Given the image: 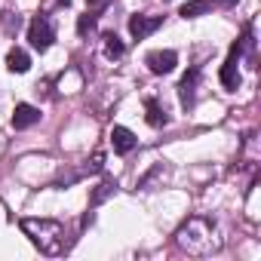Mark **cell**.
<instances>
[{
  "instance_id": "1",
  "label": "cell",
  "mask_w": 261,
  "mask_h": 261,
  "mask_svg": "<svg viewBox=\"0 0 261 261\" xmlns=\"http://www.w3.org/2000/svg\"><path fill=\"white\" fill-rule=\"evenodd\" d=\"M22 230L31 237V243L43 255H62L65 252V227L53 218H22Z\"/></svg>"
},
{
  "instance_id": "2",
  "label": "cell",
  "mask_w": 261,
  "mask_h": 261,
  "mask_svg": "<svg viewBox=\"0 0 261 261\" xmlns=\"http://www.w3.org/2000/svg\"><path fill=\"white\" fill-rule=\"evenodd\" d=\"M178 246L181 249H188V252H194V255H206V252H212V249H218V237H215V224L212 221H206V218H191L181 230H178Z\"/></svg>"
},
{
  "instance_id": "3",
  "label": "cell",
  "mask_w": 261,
  "mask_h": 261,
  "mask_svg": "<svg viewBox=\"0 0 261 261\" xmlns=\"http://www.w3.org/2000/svg\"><path fill=\"white\" fill-rule=\"evenodd\" d=\"M28 40H31V46H34L37 53H46V49L53 46L56 31H53V25H49L46 16H34V19H31V25H28Z\"/></svg>"
},
{
  "instance_id": "4",
  "label": "cell",
  "mask_w": 261,
  "mask_h": 261,
  "mask_svg": "<svg viewBox=\"0 0 261 261\" xmlns=\"http://www.w3.org/2000/svg\"><path fill=\"white\" fill-rule=\"evenodd\" d=\"M243 56V49H240V43H233L230 46V56H227V62L221 65V74H218V80H221V86L224 89H240V68H237V59Z\"/></svg>"
},
{
  "instance_id": "5",
  "label": "cell",
  "mask_w": 261,
  "mask_h": 261,
  "mask_svg": "<svg viewBox=\"0 0 261 261\" xmlns=\"http://www.w3.org/2000/svg\"><path fill=\"white\" fill-rule=\"evenodd\" d=\"M145 65L151 68V74H172L178 65V56L172 49H154L145 56Z\"/></svg>"
},
{
  "instance_id": "6",
  "label": "cell",
  "mask_w": 261,
  "mask_h": 261,
  "mask_svg": "<svg viewBox=\"0 0 261 261\" xmlns=\"http://www.w3.org/2000/svg\"><path fill=\"white\" fill-rule=\"evenodd\" d=\"M160 25H163V16H133V19H129V34H133L136 40H145Z\"/></svg>"
},
{
  "instance_id": "7",
  "label": "cell",
  "mask_w": 261,
  "mask_h": 261,
  "mask_svg": "<svg viewBox=\"0 0 261 261\" xmlns=\"http://www.w3.org/2000/svg\"><path fill=\"white\" fill-rule=\"evenodd\" d=\"M197 80H200V68H191V71L181 77V83H178V98H181V108H185V111H191V108H194Z\"/></svg>"
},
{
  "instance_id": "8",
  "label": "cell",
  "mask_w": 261,
  "mask_h": 261,
  "mask_svg": "<svg viewBox=\"0 0 261 261\" xmlns=\"http://www.w3.org/2000/svg\"><path fill=\"white\" fill-rule=\"evenodd\" d=\"M34 123H40V111L34 105H25V101L16 105V111H13V129H28Z\"/></svg>"
},
{
  "instance_id": "9",
  "label": "cell",
  "mask_w": 261,
  "mask_h": 261,
  "mask_svg": "<svg viewBox=\"0 0 261 261\" xmlns=\"http://www.w3.org/2000/svg\"><path fill=\"white\" fill-rule=\"evenodd\" d=\"M111 142H114V151H117V154H129V151L139 145V139L129 133L126 126H114V129H111Z\"/></svg>"
},
{
  "instance_id": "10",
  "label": "cell",
  "mask_w": 261,
  "mask_h": 261,
  "mask_svg": "<svg viewBox=\"0 0 261 261\" xmlns=\"http://www.w3.org/2000/svg\"><path fill=\"white\" fill-rule=\"evenodd\" d=\"M145 120H148V126H154V129H163V126L169 123V117H166V111L160 108L157 98H148V101H145Z\"/></svg>"
},
{
  "instance_id": "11",
  "label": "cell",
  "mask_w": 261,
  "mask_h": 261,
  "mask_svg": "<svg viewBox=\"0 0 261 261\" xmlns=\"http://www.w3.org/2000/svg\"><path fill=\"white\" fill-rule=\"evenodd\" d=\"M7 68H10L13 74H25V71L31 68L28 53H25V49H19V46H16V49H10V53H7Z\"/></svg>"
},
{
  "instance_id": "12",
  "label": "cell",
  "mask_w": 261,
  "mask_h": 261,
  "mask_svg": "<svg viewBox=\"0 0 261 261\" xmlns=\"http://www.w3.org/2000/svg\"><path fill=\"white\" fill-rule=\"evenodd\" d=\"M114 191H117V181H114V178H105V181H101V185H98V188L92 191L89 203H92V206H98V203H105V200H108V197H111Z\"/></svg>"
},
{
  "instance_id": "13",
  "label": "cell",
  "mask_w": 261,
  "mask_h": 261,
  "mask_svg": "<svg viewBox=\"0 0 261 261\" xmlns=\"http://www.w3.org/2000/svg\"><path fill=\"white\" fill-rule=\"evenodd\" d=\"M206 13H209V0H191V4L181 7L178 16H185V19H197V16H206Z\"/></svg>"
},
{
  "instance_id": "14",
  "label": "cell",
  "mask_w": 261,
  "mask_h": 261,
  "mask_svg": "<svg viewBox=\"0 0 261 261\" xmlns=\"http://www.w3.org/2000/svg\"><path fill=\"white\" fill-rule=\"evenodd\" d=\"M123 53H126L123 40H120L117 34H105V56H108V59H120Z\"/></svg>"
},
{
  "instance_id": "15",
  "label": "cell",
  "mask_w": 261,
  "mask_h": 261,
  "mask_svg": "<svg viewBox=\"0 0 261 261\" xmlns=\"http://www.w3.org/2000/svg\"><path fill=\"white\" fill-rule=\"evenodd\" d=\"M95 25H98V16L86 13V16H80V19H77V34H80V37H86V34H92V31H95Z\"/></svg>"
},
{
  "instance_id": "16",
  "label": "cell",
  "mask_w": 261,
  "mask_h": 261,
  "mask_svg": "<svg viewBox=\"0 0 261 261\" xmlns=\"http://www.w3.org/2000/svg\"><path fill=\"white\" fill-rule=\"evenodd\" d=\"M101 166H105V157H101V154H95V157H92V163L86 166V172H101Z\"/></svg>"
},
{
  "instance_id": "17",
  "label": "cell",
  "mask_w": 261,
  "mask_h": 261,
  "mask_svg": "<svg viewBox=\"0 0 261 261\" xmlns=\"http://www.w3.org/2000/svg\"><path fill=\"white\" fill-rule=\"evenodd\" d=\"M108 4H111V0H86V7H89L92 13H98V10H105Z\"/></svg>"
},
{
  "instance_id": "18",
  "label": "cell",
  "mask_w": 261,
  "mask_h": 261,
  "mask_svg": "<svg viewBox=\"0 0 261 261\" xmlns=\"http://www.w3.org/2000/svg\"><path fill=\"white\" fill-rule=\"evenodd\" d=\"M4 28H7V31H16V28H19V16L13 19V16L7 13V19H4Z\"/></svg>"
},
{
  "instance_id": "19",
  "label": "cell",
  "mask_w": 261,
  "mask_h": 261,
  "mask_svg": "<svg viewBox=\"0 0 261 261\" xmlns=\"http://www.w3.org/2000/svg\"><path fill=\"white\" fill-rule=\"evenodd\" d=\"M233 4H237V0H209V7H224V10L233 7Z\"/></svg>"
}]
</instances>
